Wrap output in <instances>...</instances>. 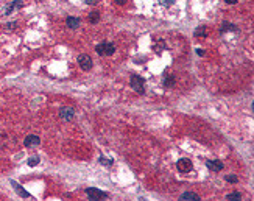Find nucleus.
I'll return each mask as SVG.
<instances>
[{
    "label": "nucleus",
    "mask_w": 254,
    "mask_h": 201,
    "mask_svg": "<svg viewBox=\"0 0 254 201\" xmlns=\"http://www.w3.org/2000/svg\"><path fill=\"white\" fill-rule=\"evenodd\" d=\"M95 52L101 56H111L114 52H115V47L111 44V42H101L95 47Z\"/></svg>",
    "instance_id": "f257e3e1"
},
{
    "label": "nucleus",
    "mask_w": 254,
    "mask_h": 201,
    "mask_svg": "<svg viewBox=\"0 0 254 201\" xmlns=\"http://www.w3.org/2000/svg\"><path fill=\"white\" fill-rule=\"evenodd\" d=\"M144 86H145V80H144L142 76H137V75H133V76H131V87H133L134 91L144 94V89H145Z\"/></svg>",
    "instance_id": "f03ea898"
},
{
    "label": "nucleus",
    "mask_w": 254,
    "mask_h": 201,
    "mask_svg": "<svg viewBox=\"0 0 254 201\" xmlns=\"http://www.w3.org/2000/svg\"><path fill=\"white\" fill-rule=\"evenodd\" d=\"M78 64L83 70H91L92 69V58L89 55H80L78 56Z\"/></svg>",
    "instance_id": "7ed1b4c3"
},
{
    "label": "nucleus",
    "mask_w": 254,
    "mask_h": 201,
    "mask_svg": "<svg viewBox=\"0 0 254 201\" xmlns=\"http://www.w3.org/2000/svg\"><path fill=\"white\" fill-rule=\"evenodd\" d=\"M86 193H88V196H89V198H92V199H101V198H108V193H106V192H101V190H98V189H94V187H89V189H86Z\"/></svg>",
    "instance_id": "20e7f679"
},
{
    "label": "nucleus",
    "mask_w": 254,
    "mask_h": 201,
    "mask_svg": "<svg viewBox=\"0 0 254 201\" xmlns=\"http://www.w3.org/2000/svg\"><path fill=\"white\" fill-rule=\"evenodd\" d=\"M176 167H178V170H179L181 173H187V172H190V170H192V162H190V159L182 158V159H179V161H178Z\"/></svg>",
    "instance_id": "39448f33"
},
{
    "label": "nucleus",
    "mask_w": 254,
    "mask_h": 201,
    "mask_svg": "<svg viewBox=\"0 0 254 201\" xmlns=\"http://www.w3.org/2000/svg\"><path fill=\"white\" fill-rule=\"evenodd\" d=\"M73 115H75V109L73 108H61L59 109V117L64 120H72L73 119Z\"/></svg>",
    "instance_id": "423d86ee"
},
{
    "label": "nucleus",
    "mask_w": 254,
    "mask_h": 201,
    "mask_svg": "<svg viewBox=\"0 0 254 201\" xmlns=\"http://www.w3.org/2000/svg\"><path fill=\"white\" fill-rule=\"evenodd\" d=\"M41 143V139L39 136H35V134H31V136H27V139L24 140V145L25 147H36Z\"/></svg>",
    "instance_id": "0eeeda50"
},
{
    "label": "nucleus",
    "mask_w": 254,
    "mask_h": 201,
    "mask_svg": "<svg viewBox=\"0 0 254 201\" xmlns=\"http://www.w3.org/2000/svg\"><path fill=\"white\" fill-rule=\"evenodd\" d=\"M206 165H207V169H211V170H214V172L223 170V162L218 161V159H215V161H207Z\"/></svg>",
    "instance_id": "6e6552de"
},
{
    "label": "nucleus",
    "mask_w": 254,
    "mask_h": 201,
    "mask_svg": "<svg viewBox=\"0 0 254 201\" xmlns=\"http://www.w3.org/2000/svg\"><path fill=\"white\" fill-rule=\"evenodd\" d=\"M11 186L14 187V190L17 192V193H19V195L22 196V198H30V196H31V195H30V193H28L27 190H24V187L21 186V184H17L16 181H11Z\"/></svg>",
    "instance_id": "1a4fd4ad"
},
{
    "label": "nucleus",
    "mask_w": 254,
    "mask_h": 201,
    "mask_svg": "<svg viewBox=\"0 0 254 201\" xmlns=\"http://www.w3.org/2000/svg\"><path fill=\"white\" fill-rule=\"evenodd\" d=\"M24 6V3H22V0H16V2H11L8 6H6V14H9L13 9H16V8H22Z\"/></svg>",
    "instance_id": "9d476101"
},
{
    "label": "nucleus",
    "mask_w": 254,
    "mask_h": 201,
    "mask_svg": "<svg viewBox=\"0 0 254 201\" xmlns=\"http://www.w3.org/2000/svg\"><path fill=\"white\" fill-rule=\"evenodd\" d=\"M65 25L69 27V28H77L80 25V19H77V17H67L65 19Z\"/></svg>",
    "instance_id": "9b49d317"
},
{
    "label": "nucleus",
    "mask_w": 254,
    "mask_h": 201,
    "mask_svg": "<svg viewBox=\"0 0 254 201\" xmlns=\"http://www.w3.org/2000/svg\"><path fill=\"white\" fill-rule=\"evenodd\" d=\"M222 33H225V31H237V27L234 25V24H228V22H225L223 25H222V30H220Z\"/></svg>",
    "instance_id": "f8f14e48"
},
{
    "label": "nucleus",
    "mask_w": 254,
    "mask_h": 201,
    "mask_svg": "<svg viewBox=\"0 0 254 201\" xmlns=\"http://www.w3.org/2000/svg\"><path fill=\"white\" fill-rule=\"evenodd\" d=\"M162 83H164V86H165V87H172V86L175 84V76H173V75H168V76L164 78Z\"/></svg>",
    "instance_id": "ddd939ff"
},
{
    "label": "nucleus",
    "mask_w": 254,
    "mask_h": 201,
    "mask_svg": "<svg viewBox=\"0 0 254 201\" xmlns=\"http://www.w3.org/2000/svg\"><path fill=\"white\" fill-rule=\"evenodd\" d=\"M181 199H200V196L196 193H192V192H185L181 195Z\"/></svg>",
    "instance_id": "4468645a"
},
{
    "label": "nucleus",
    "mask_w": 254,
    "mask_h": 201,
    "mask_svg": "<svg viewBox=\"0 0 254 201\" xmlns=\"http://www.w3.org/2000/svg\"><path fill=\"white\" fill-rule=\"evenodd\" d=\"M98 20H100V13L94 11V13L89 14V22H91V24H97Z\"/></svg>",
    "instance_id": "2eb2a0df"
},
{
    "label": "nucleus",
    "mask_w": 254,
    "mask_h": 201,
    "mask_svg": "<svg viewBox=\"0 0 254 201\" xmlns=\"http://www.w3.org/2000/svg\"><path fill=\"white\" fill-rule=\"evenodd\" d=\"M27 164H28L30 167H36V165L39 164V156H31V158H28Z\"/></svg>",
    "instance_id": "dca6fc26"
},
{
    "label": "nucleus",
    "mask_w": 254,
    "mask_h": 201,
    "mask_svg": "<svg viewBox=\"0 0 254 201\" xmlns=\"http://www.w3.org/2000/svg\"><path fill=\"white\" fill-rule=\"evenodd\" d=\"M195 36H206V27H198L196 30H195Z\"/></svg>",
    "instance_id": "f3484780"
},
{
    "label": "nucleus",
    "mask_w": 254,
    "mask_h": 201,
    "mask_svg": "<svg viewBox=\"0 0 254 201\" xmlns=\"http://www.w3.org/2000/svg\"><path fill=\"white\" fill-rule=\"evenodd\" d=\"M225 179L231 184H235V182H239V178H237L235 175H229V176H225Z\"/></svg>",
    "instance_id": "a211bd4d"
},
{
    "label": "nucleus",
    "mask_w": 254,
    "mask_h": 201,
    "mask_svg": "<svg viewBox=\"0 0 254 201\" xmlns=\"http://www.w3.org/2000/svg\"><path fill=\"white\" fill-rule=\"evenodd\" d=\"M98 161H100V164H103V165H106V167H111V165H112V161H111V159H105L103 156H100Z\"/></svg>",
    "instance_id": "6ab92c4d"
},
{
    "label": "nucleus",
    "mask_w": 254,
    "mask_h": 201,
    "mask_svg": "<svg viewBox=\"0 0 254 201\" xmlns=\"http://www.w3.org/2000/svg\"><path fill=\"white\" fill-rule=\"evenodd\" d=\"M226 198L228 199H240L242 195L240 193H229V195H226Z\"/></svg>",
    "instance_id": "aec40b11"
},
{
    "label": "nucleus",
    "mask_w": 254,
    "mask_h": 201,
    "mask_svg": "<svg viewBox=\"0 0 254 201\" xmlns=\"http://www.w3.org/2000/svg\"><path fill=\"white\" fill-rule=\"evenodd\" d=\"M158 2L161 3V5H165V6H168V5H173L176 0H158Z\"/></svg>",
    "instance_id": "412c9836"
},
{
    "label": "nucleus",
    "mask_w": 254,
    "mask_h": 201,
    "mask_svg": "<svg viewBox=\"0 0 254 201\" xmlns=\"http://www.w3.org/2000/svg\"><path fill=\"white\" fill-rule=\"evenodd\" d=\"M17 27V22H9V24H6V28H9V30H13V28H16Z\"/></svg>",
    "instance_id": "4be33fe9"
},
{
    "label": "nucleus",
    "mask_w": 254,
    "mask_h": 201,
    "mask_svg": "<svg viewBox=\"0 0 254 201\" xmlns=\"http://www.w3.org/2000/svg\"><path fill=\"white\" fill-rule=\"evenodd\" d=\"M114 2H115L117 5H125V3H126V0H114Z\"/></svg>",
    "instance_id": "5701e85b"
},
{
    "label": "nucleus",
    "mask_w": 254,
    "mask_h": 201,
    "mask_svg": "<svg viewBox=\"0 0 254 201\" xmlns=\"http://www.w3.org/2000/svg\"><path fill=\"white\" fill-rule=\"evenodd\" d=\"M97 2H98V0H86V3H88V5H95Z\"/></svg>",
    "instance_id": "b1692460"
},
{
    "label": "nucleus",
    "mask_w": 254,
    "mask_h": 201,
    "mask_svg": "<svg viewBox=\"0 0 254 201\" xmlns=\"http://www.w3.org/2000/svg\"><path fill=\"white\" fill-rule=\"evenodd\" d=\"M237 2H239V0H226V3H229V5H234Z\"/></svg>",
    "instance_id": "393cba45"
},
{
    "label": "nucleus",
    "mask_w": 254,
    "mask_h": 201,
    "mask_svg": "<svg viewBox=\"0 0 254 201\" xmlns=\"http://www.w3.org/2000/svg\"><path fill=\"white\" fill-rule=\"evenodd\" d=\"M196 53H198L200 56H203V55H204V50H201V48H198V50H196Z\"/></svg>",
    "instance_id": "a878e982"
}]
</instances>
